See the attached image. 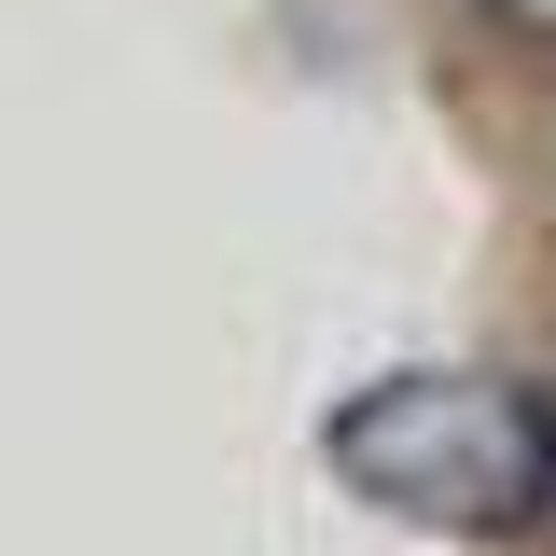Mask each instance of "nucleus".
Here are the masks:
<instances>
[{
	"label": "nucleus",
	"instance_id": "f257e3e1",
	"mask_svg": "<svg viewBox=\"0 0 556 556\" xmlns=\"http://www.w3.org/2000/svg\"><path fill=\"white\" fill-rule=\"evenodd\" d=\"M376 515H417V529H515L556 486V417L501 376H376L362 404H334L320 431Z\"/></svg>",
	"mask_w": 556,
	"mask_h": 556
}]
</instances>
